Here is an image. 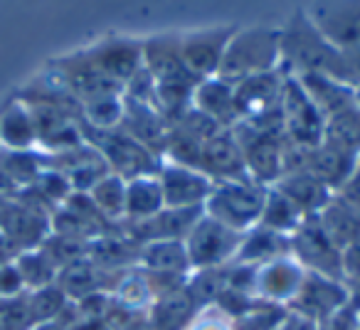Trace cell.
<instances>
[{
    "instance_id": "obj_14",
    "label": "cell",
    "mask_w": 360,
    "mask_h": 330,
    "mask_svg": "<svg viewBox=\"0 0 360 330\" xmlns=\"http://www.w3.org/2000/svg\"><path fill=\"white\" fill-rule=\"evenodd\" d=\"M158 183L163 190L165 207H205L215 183L202 171L165 163L158 171Z\"/></svg>"
},
{
    "instance_id": "obj_4",
    "label": "cell",
    "mask_w": 360,
    "mask_h": 330,
    "mask_svg": "<svg viewBox=\"0 0 360 330\" xmlns=\"http://www.w3.org/2000/svg\"><path fill=\"white\" fill-rule=\"evenodd\" d=\"M266 190L269 187L259 185V183L250 180V178L247 180L215 183V187H212L210 197L205 202V215H210L212 220L245 235L252 227L259 225Z\"/></svg>"
},
{
    "instance_id": "obj_8",
    "label": "cell",
    "mask_w": 360,
    "mask_h": 330,
    "mask_svg": "<svg viewBox=\"0 0 360 330\" xmlns=\"http://www.w3.org/2000/svg\"><path fill=\"white\" fill-rule=\"evenodd\" d=\"M301 11L316 27V32L335 50L360 45V0L306 3Z\"/></svg>"
},
{
    "instance_id": "obj_40",
    "label": "cell",
    "mask_w": 360,
    "mask_h": 330,
    "mask_svg": "<svg viewBox=\"0 0 360 330\" xmlns=\"http://www.w3.org/2000/svg\"><path fill=\"white\" fill-rule=\"evenodd\" d=\"M67 303H70V298L62 293V289L57 284L45 286V289H37V291H27V305H30L35 325L57 320V315L65 310Z\"/></svg>"
},
{
    "instance_id": "obj_21",
    "label": "cell",
    "mask_w": 360,
    "mask_h": 330,
    "mask_svg": "<svg viewBox=\"0 0 360 330\" xmlns=\"http://www.w3.org/2000/svg\"><path fill=\"white\" fill-rule=\"evenodd\" d=\"M119 274H124V271H119ZM119 274H109V271L99 269L89 256H84V259L57 271L55 284L70 301H82L91 293H106V289H111L109 279Z\"/></svg>"
},
{
    "instance_id": "obj_7",
    "label": "cell",
    "mask_w": 360,
    "mask_h": 330,
    "mask_svg": "<svg viewBox=\"0 0 360 330\" xmlns=\"http://www.w3.org/2000/svg\"><path fill=\"white\" fill-rule=\"evenodd\" d=\"M291 256L309 274L328 276L335 281H345L343 274V249L333 244L316 217H306L299 230L291 235Z\"/></svg>"
},
{
    "instance_id": "obj_39",
    "label": "cell",
    "mask_w": 360,
    "mask_h": 330,
    "mask_svg": "<svg viewBox=\"0 0 360 330\" xmlns=\"http://www.w3.org/2000/svg\"><path fill=\"white\" fill-rule=\"evenodd\" d=\"M286 315H289L286 305H274L259 298L257 305H252L245 315H240L237 320H230V323L232 330H279Z\"/></svg>"
},
{
    "instance_id": "obj_44",
    "label": "cell",
    "mask_w": 360,
    "mask_h": 330,
    "mask_svg": "<svg viewBox=\"0 0 360 330\" xmlns=\"http://www.w3.org/2000/svg\"><path fill=\"white\" fill-rule=\"evenodd\" d=\"M340 60H343V84H348L350 89H358L360 86V45L340 50Z\"/></svg>"
},
{
    "instance_id": "obj_24",
    "label": "cell",
    "mask_w": 360,
    "mask_h": 330,
    "mask_svg": "<svg viewBox=\"0 0 360 330\" xmlns=\"http://www.w3.org/2000/svg\"><path fill=\"white\" fill-rule=\"evenodd\" d=\"M358 158L360 155L345 153V150H340V148H335V145L321 140L319 145L311 148L306 171H311L319 180H323L330 190L338 192V187L343 185V183L348 180L350 173H353Z\"/></svg>"
},
{
    "instance_id": "obj_9",
    "label": "cell",
    "mask_w": 360,
    "mask_h": 330,
    "mask_svg": "<svg viewBox=\"0 0 360 330\" xmlns=\"http://www.w3.org/2000/svg\"><path fill=\"white\" fill-rule=\"evenodd\" d=\"M235 30V25H215L180 32V57L195 79L217 77V70H220L222 57H225Z\"/></svg>"
},
{
    "instance_id": "obj_3",
    "label": "cell",
    "mask_w": 360,
    "mask_h": 330,
    "mask_svg": "<svg viewBox=\"0 0 360 330\" xmlns=\"http://www.w3.org/2000/svg\"><path fill=\"white\" fill-rule=\"evenodd\" d=\"M79 128L84 143H89L104 158V163L109 165V171L114 176L124 178V180H134V178H143V176H158L163 158L155 155L153 150H148L146 145H141L139 140H134L121 128L91 131L84 128V126H79Z\"/></svg>"
},
{
    "instance_id": "obj_48",
    "label": "cell",
    "mask_w": 360,
    "mask_h": 330,
    "mask_svg": "<svg viewBox=\"0 0 360 330\" xmlns=\"http://www.w3.org/2000/svg\"><path fill=\"white\" fill-rule=\"evenodd\" d=\"M348 291H350V303L360 310V279L348 281Z\"/></svg>"
},
{
    "instance_id": "obj_27",
    "label": "cell",
    "mask_w": 360,
    "mask_h": 330,
    "mask_svg": "<svg viewBox=\"0 0 360 330\" xmlns=\"http://www.w3.org/2000/svg\"><path fill=\"white\" fill-rule=\"evenodd\" d=\"M139 269L150 274H175L191 276V259L183 242H148L141 244Z\"/></svg>"
},
{
    "instance_id": "obj_13",
    "label": "cell",
    "mask_w": 360,
    "mask_h": 330,
    "mask_svg": "<svg viewBox=\"0 0 360 330\" xmlns=\"http://www.w3.org/2000/svg\"><path fill=\"white\" fill-rule=\"evenodd\" d=\"M143 45V67L155 79V84H183V81H200L188 72L180 57L178 32H160L141 40Z\"/></svg>"
},
{
    "instance_id": "obj_30",
    "label": "cell",
    "mask_w": 360,
    "mask_h": 330,
    "mask_svg": "<svg viewBox=\"0 0 360 330\" xmlns=\"http://www.w3.org/2000/svg\"><path fill=\"white\" fill-rule=\"evenodd\" d=\"M304 220H306V215L289 200V197L281 195L276 187L266 190V200H264L262 217H259L262 227H266V230L276 232V235H284L291 239V235L299 230Z\"/></svg>"
},
{
    "instance_id": "obj_43",
    "label": "cell",
    "mask_w": 360,
    "mask_h": 330,
    "mask_svg": "<svg viewBox=\"0 0 360 330\" xmlns=\"http://www.w3.org/2000/svg\"><path fill=\"white\" fill-rule=\"evenodd\" d=\"M319 330H360V310L353 303H348L338 313L330 315L328 320H323Z\"/></svg>"
},
{
    "instance_id": "obj_10",
    "label": "cell",
    "mask_w": 360,
    "mask_h": 330,
    "mask_svg": "<svg viewBox=\"0 0 360 330\" xmlns=\"http://www.w3.org/2000/svg\"><path fill=\"white\" fill-rule=\"evenodd\" d=\"M348 303H350V291L345 281H335L328 279V276L309 274L306 271L299 293L286 305V310L321 325L333 313H338L340 308H345Z\"/></svg>"
},
{
    "instance_id": "obj_18",
    "label": "cell",
    "mask_w": 360,
    "mask_h": 330,
    "mask_svg": "<svg viewBox=\"0 0 360 330\" xmlns=\"http://www.w3.org/2000/svg\"><path fill=\"white\" fill-rule=\"evenodd\" d=\"M52 217L22 207L20 202H3L0 205V232L13 242L18 251L40 249L42 242L52 235Z\"/></svg>"
},
{
    "instance_id": "obj_19",
    "label": "cell",
    "mask_w": 360,
    "mask_h": 330,
    "mask_svg": "<svg viewBox=\"0 0 360 330\" xmlns=\"http://www.w3.org/2000/svg\"><path fill=\"white\" fill-rule=\"evenodd\" d=\"M168 128H170L168 121L160 116L158 109L139 104V101H131L124 96V121H121V131L129 133L134 140H139L141 145H146L148 150H153L160 158H163Z\"/></svg>"
},
{
    "instance_id": "obj_47",
    "label": "cell",
    "mask_w": 360,
    "mask_h": 330,
    "mask_svg": "<svg viewBox=\"0 0 360 330\" xmlns=\"http://www.w3.org/2000/svg\"><path fill=\"white\" fill-rule=\"evenodd\" d=\"M188 330H232V323L225 325V320L205 318V320H200V323H193Z\"/></svg>"
},
{
    "instance_id": "obj_31",
    "label": "cell",
    "mask_w": 360,
    "mask_h": 330,
    "mask_svg": "<svg viewBox=\"0 0 360 330\" xmlns=\"http://www.w3.org/2000/svg\"><path fill=\"white\" fill-rule=\"evenodd\" d=\"M0 143L8 150H30L37 143L27 104H13L6 114H0Z\"/></svg>"
},
{
    "instance_id": "obj_36",
    "label": "cell",
    "mask_w": 360,
    "mask_h": 330,
    "mask_svg": "<svg viewBox=\"0 0 360 330\" xmlns=\"http://www.w3.org/2000/svg\"><path fill=\"white\" fill-rule=\"evenodd\" d=\"M13 264H15L18 271H20L25 291L45 289V286H52L57 281V266L52 264L50 256H47L42 249L20 251Z\"/></svg>"
},
{
    "instance_id": "obj_46",
    "label": "cell",
    "mask_w": 360,
    "mask_h": 330,
    "mask_svg": "<svg viewBox=\"0 0 360 330\" xmlns=\"http://www.w3.org/2000/svg\"><path fill=\"white\" fill-rule=\"evenodd\" d=\"M343 274L345 284L360 279V237L343 249Z\"/></svg>"
},
{
    "instance_id": "obj_1",
    "label": "cell",
    "mask_w": 360,
    "mask_h": 330,
    "mask_svg": "<svg viewBox=\"0 0 360 330\" xmlns=\"http://www.w3.org/2000/svg\"><path fill=\"white\" fill-rule=\"evenodd\" d=\"M281 35V70L286 74H326L343 81L340 50L323 40L301 8L289 15ZM348 86V84H345Z\"/></svg>"
},
{
    "instance_id": "obj_34",
    "label": "cell",
    "mask_w": 360,
    "mask_h": 330,
    "mask_svg": "<svg viewBox=\"0 0 360 330\" xmlns=\"http://www.w3.org/2000/svg\"><path fill=\"white\" fill-rule=\"evenodd\" d=\"M124 121V96L106 94L84 101L79 109V126L91 131H116Z\"/></svg>"
},
{
    "instance_id": "obj_11",
    "label": "cell",
    "mask_w": 360,
    "mask_h": 330,
    "mask_svg": "<svg viewBox=\"0 0 360 330\" xmlns=\"http://www.w3.org/2000/svg\"><path fill=\"white\" fill-rule=\"evenodd\" d=\"M205 215V207H163L158 215L139 222H124L121 232L139 244L148 242H183L195 222Z\"/></svg>"
},
{
    "instance_id": "obj_5",
    "label": "cell",
    "mask_w": 360,
    "mask_h": 330,
    "mask_svg": "<svg viewBox=\"0 0 360 330\" xmlns=\"http://www.w3.org/2000/svg\"><path fill=\"white\" fill-rule=\"evenodd\" d=\"M242 237L245 235L212 220L210 215H202L191 230V235L183 239L188 259H191V269H222V266L232 264L242 244Z\"/></svg>"
},
{
    "instance_id": "obj_26",
    "label": "cell",
    "mask_w": 360,
    "mask_h": 330,
    "mask_svg": "<svg viewBox=\"0 0 360 330\" xmlns=\"http://www.w3.org/2000/svg\"><path fill=\"white\" fill-rule=\"evenodd\" d=\"M289 254H291L289 237L276 235V232L257 225V227H252L250 232H245L235 261L237 264L262 266V264H269V261L281 259V256H289Z\"/></svg>"
},
{
    "instance_id": "obj_22",
    "label": "cell",
    "mask_w": 360,
    "mask_h": 330,
    "mask_svg": "<svg viewBox=\"0 0 360 330\" xmlns=\"http://www.w3.org/2000/svg\"><path fill=\"white\" fill-rule=\"evenodd\" d=\"M193 106L205 116H210L222 128H232L240 121V114H237L235 106V89L222 79H217V77L198 81L195 91H193Z\"/></svg>"
},
{
    "instance_id": "obj_37",
    "label": "cell",
    "mask_w": 360,
    "mask_h": 330,
    "mask_svg": "<svg viewBox=\"0 0 360 330\" xmlns=\"http://www.w3.org/2000/svg\"><path fill=\"white\" fill-rule=\"evenodd\" d=\"M227 286V266L222 269H202V271H193L186 281L188 293L193 296L195 305L200 310H207L215 305V301L220 298V293Z\"/></svg>"
},
{
    "instance_id": "obj_23",
    "label": "cell",
    "mask_w": 360,
    "mask_h": 330,
    "mask_svg": "<svg viewBox=\"0 0 360 330\" xmlns=\"http://www.w3.org/2000/svg\"><path fill=\"white\" fill-rule=\"evenodd\" d=\"M198 313H200V308L195 305L186 286L150 301V325H153V330H188L195 323Z\"/></svg>"
},
{
    "instance_id": "obj_29",
    "label": "cell",
    "mask_w": 360,
    "mask_h": 330,
    "mask_svg": "<svg viewBox=\"0 0 360 330\" xmlns=\"http://www.w3.org/2000/svg\"><path fill=\"white\" fill-rule=\"evenodd\" d=\"M165 207L163 190H160L158 176H143L126 180V220L124 222H139L158 215ZM121 222V225H124Z\"/></svg>"
},
{
    "instance_id": "obj_16",
    "label": "cell",
    "mask_w": 360,
    "mask_h": 330,
    "mask_svg": "<svg viewBox=\"0 0 360 330\" xmlns=\"http://www.w3.org/2000/svg\"><path fill=\"white\" fill-rule=\"evenodd\" d=\"M306 271L294 256H281L269 264L257 266V281H255V296L266 303L274 305H289L294 296L299 293L301 281Z\"/></svg>"
},
{
    "instance_id": "obj_42",
    "label": "cell",
    "mask_w": 360,
    "mask_h": 330,
    "mask_svg": "<svg viewBox=\"0 0 360 330\" xmlns=\"http://www.w3.org/2000/svg\"><path fill=\"white\" fill-rule=\"evenodd\" d=\"M170 126L180 128L183 133L193 136V138H198L200 143H207V140H210L212 136H217L220 131H225L220 124H215V121H212L210 116H205L202 111H198L195 106H191V109H188L186 114L180 116V119H175Z\"/></svg>"
},
{
    "instance_id": "obj_32",
    "label": "cell",
    "mask_w": 360,
    "mask_h": 330,
    "mask_svg": "<svg viewBox=\"0 0 360 330\" xmlns=\"http://www.w3.org/2000/svg\"><path fill=\"white\" fill-rule=\"evenodd\" d=\"M89 200L94 202V207L101 212L106 222L119 227L126 220V180L114 173L104 176L89 192Z\"/></svg>"
},
{
    "instance_id": "obj_20",
    "label": "cell",
    "mask_w": 360,
    "mask_h": 330,
    "mask_svg": "<svg viewBox=\"0 0 360 330\" xmlns=\"http://www.w3.org/2000/svg\"><path fill=\"white\" fill-rule=\"evenodd\" d=\"M276 190L281 195H286L306 217H316L326 205L330 202V197L335 195L323 180L314 176L311 171H296V173H286V176L279 178Z\"/></svg>"
},
{
    "instance_id": "obj_41",
    "label": "cell",
    "mask_w": 360,
    "mask_h": 330,
    "mask_svg": "<svg viewBox=\"0 0 360 330\" xmlns=\"http://www.w3.org/2000/svg\"><path fill=\"white\" fill-rule=\"evenodd\" d=\"M30 305H27V291L13 298H0V330H32Z\"/></svg>"
},
{
    "instance_id": "obj_2",
    "label": "cell",
    "mask_w": 360,
    "mask_h": 330,
    "mask_svg": "<svg viewBox=\"0 0 360 330\" xmlns=\"http://www.w3.org/2000/svg\"><path fill=\"white\" fill-rule=\"evenodd\" d=\"M281 67V35L279 27L252 25L237 27L217 70V79L235 86L257 74L276 72Z\"/></svg>"
},
{
    "instance_id": "obj_33",
    "label": "cell",
    "mask_w": 360,
    "mask_h": 330,
    "mask_svg": "<svg viewBox=\"0 0 360 330\" xmlns=\"http://www.w3.org/2000/svg\"><path fill=\"white\" fill-rule=\"evenodd\" d=\"M326 143L345 150V153L360 155V109L348 106L338 114L328 116L323 121V138Z\"/></svg>"
},
{
    "instance_id": "obj_35",
    "label": "cell",
    "mask_w": 360,
    "mask_h": 330,
    "mask_svg": "<svg viewBox=\"0 0 360 330\" xmlns=\"http://www.w3.org/2000/svg\"><path fill=\"white\" fill-rule=\"evenodd\" d=\"M47 168V158H40L32 150H8L0 155V171L6 173L18 187H30Z\"/></svg>"
},
{
    "instance_id": "obj_25",
    "label": "cell",
    "mask_w": 360,
    "mask_h": 330,
    "mask_svg": "<svg viewBox=\"0 0 360 330\" xmlns=\"http://www.w3.org/2000/svg\"><path fill=\"white\" fill-rule=\"evenodd\" d=\"M323 119L355 104V89L326 74H294Z\"/></svg>"
},
{
    "instance_id": "obj_12",
    "label": "cell",
    "mask_w": 360,
    "mask_h": 330,
    "mask_svg": "<svg viewBox=\"0 0 360 330\" xmlns=\"http://www.w3.org/2000/svg\"><path fill=\"white\" fill-rule=\"evenodd\" d=\"M284 70L257 74L235 84V106L240 121L264 119V116L279 114L281 89H284Z\"/></svg>"
},
{
    "instance_id": "obj_45",
    "label": "cell",
    "mask_w": 360,
    "mask_h": 330,
    "mask_svg": "<svg viewBox=\"0 0 360 330\" xmlns=\"http://www.w3.org/2000/svg\"><path fill=\"white\" fill-rule=\"evenodd\" d=\"M335 195L360 212V158H358V163H355L353 173L348 176V180L338 187V192H335Z\"/></svg>"
},
{
    "instance_id": "obj_15",
    "label": "cell",
    "mask_w": 360,
    "mask_h": 330,
    "mask_svg": "<svg viewBox=\"0 0 360 330\" xmlns=\"http://www.w3.org/2000/svg\"><path fill=\"white\" fill-rule=\"evenodd\" d=\"M86 52L96 62V67L121 89L143 67V45L134 37H104Z\"/></svg>"
},
{
    "instance_id": "obj_6",
    "label": "cell",
    "mask_w": 360,
    "mask_h": 330,
    "mask_svg": "<svg viewBox=\"0 0 360 330\" xmlns=\"http://www.w3.org/2000/svg\"><path fill=\"white\" fill-rule=\"evenodd\" d=\"M286 74V72H284ZM279 119L284 138L291 143L314 148L323 138V116L316 109V104L309 99L304 86L299 84L294 74L284 77V89H281L279 101Z\"/></svg>"
},
{
    "instance_id": "obj_38",
    "label": "cell",
    "mask_w": 360,
    "mask_h": 330,
    "mask_svg": "<svg viewBox=\"0 0 360 330\" xmlns=\"http://www.w3.org/2000/svg\"><path fill=\"white\" fill-rule=\"evenodd\" d=\"M202 145L198 138L183 133L180 128L170 126L168 138H165L163 148V160L173 165H183V168H193V171H200V160H202Z\"/></svg>"
},
{
    "instance_id": "obj_17",
    "label": "cell",
    "mask_w": 360,
    "mask_h": 330,
    "mask_svg": "<svg viewBox=\"0 0 360 330\" xmlns=\"http://www.w3.org/2000/svg\"><path fill=\"white\" fill-rule=\"evenodd\" d=\"M200 171L212 183H230V180H247V163L240 143L230 128L220 131L202 145Z\"/></svg>"
},
{
    "instance_id": "obj_49",
    "label": "cell",
    "mask_w": 360,
    "mask_h": 330,
    "mask_svg": "<svg viewBox=\"0 0 360 330\" xmlns=\"http://www.w3.org/2000/svg\"><path fill=\"white\" fill-rule=\"evenodd\" d=\"M32 330H67V328H62L60 323H55V320H52V323H40V325H35Z\"/></svg>"
},
{
    "instance_id": "obj_28",
    "label": "cell",
    "mask_w": 360,
    "mask_h": 330,
    "mask_svg": "<svg viewBox=\"0 0 360 330\" xmlns=\"http://www.w3.org/2000/svg\"><path fill=\"white\" fill-rule=\"evenodd\" d=\"M316 220L338 249H345L360 237V212L338 195L330 197V202L316 215Z\"/></svg>"
}]
</instances>
